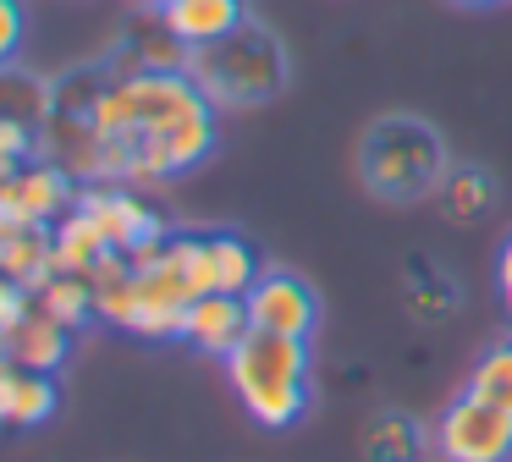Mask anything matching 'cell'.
I'll use <instances>...</instances> for the list:
<instances>
[{"label":"cell","instance_id":"ffe728a7","mask_svg":"<svg viewBox=\"0 0 512 462\" xmlns=\"http://www.w3.org/2000/svg\"><path fill=\"white\" fill-rule=\"evenodd\" d=\"M28 308H34V292H23V286L12 281V275H0V336L23 325Z\"/></svg>","mask_w":512,"mask_h":462},{"label":"cell","instance_id":"30bf717a","mask_svg":"<svg viewBox=\"0 0 512 462\" xmlns=\"http://www.w3.org/2000/svg\"><path fill=\"white\" fill-rule=\"evenodd\" d=\"M160 22L193 50V44H215L232 28H243L248 0H171V6L160 11Z\"/></svg>","mask_w":512,"mask_h":462},{"label":"cell","instance_id":"cb8c5ba5","mask_svg":"<svg viewBox=\"0 0 512 462\" xmlns=\"http://www.w3.org/2000/svg\"><path fill=\"white\" fill-rule=\"evenodd\" d=\"M0 352H6V336H0Z\"/></svg>","mask_w":512,"mask_h":462},{"label":"cell","instance_id":"4fadbf2b","mask_svg":"<svg viewBox=\"0 0 512 462\" xmlns=\"http://www.w3.org/2000/svg\"><path fill=\"white\" fill-rule=\"evenodd\" d=\"M435 204H441V215L457 220V226L485 220L490 209H496V182H490V171H479V165H452V171L441 176V187H435Z\"/></svg>","mask_w":512,"mask_h":462},{"label":"cell","instance_id":"3957f363","mask_svg":"<svg viewBox=\"0 0 512 462\" xmlns=\"http://www.w3.org/2000/svg\"><path fill=\"white\" fill-rule=\"evenodd\" d=\"M446 171L452 165H446L441 132L419 116H380L358 138V176L386 204H413V198L435 193Z\"/></svg>","mask_w":512,"mask_h":462},{"label":"cell","instance_id":"7c38bea8","mask_svg":"<svg viewBox=\"0 0 512 462\" xmlns=\"http://www.w3.org/2000/svg\"><path fill=\"white\" fill-rule=\"evenodd\" d=\"M155 264L177 281V292L188 297V303H199V297L215 292V253H210V237H199V231H171Z\"/></svg>","mask_w":512,"mask_h":462},{"label":"cell","instance_id":"277c9868","mask_svg":"<svg viewBox=\"0 0 512 462\" xmlns=\"http://www.w3.org/2000/svg\"><path fill=\"white\" fill-rule=\"evenodd\" d=\"M441 462H512V413L463 391L435 424Z\"/></svg>","mask_w":512,"mask_h":462},{"label":"cell","instance_id":"2e32d148","mask_svg":"<svg viewBox=\"0 0 512 462\" xmlns=\"http://www.w3.org/2000/svg\"><path fill=\"white\" fill-rule=\"evenodd\" d=\"M210 253H215V292H248L265 275L259 253L237 231H210Z\"/></svg>","mask_w":512,"mask_h":462},{"label":"cell","instance_id":"ac0fdd59","mask_svg":"<svg viewBox=\"0 0 512 462\" xmlns=\"http://www.w3.org/2000/svg\"><path fill=\"white\" fill-rule=\"evenodd\" d=\"M468 391L512 413V336L490 341V347L474 358V369H468Z\"/></svg>","mask_w":512,"mask_h":462},{"label":"cell","instance_id":"7a4b0ae2","mask_svg":"<svg viewBox=\"0 0 512 462\" xmlns=\"http://www.w3.org/2000/svg\"><path fill=\"white\" fill-rule=\"evenodd\" d=\"M182 72H188L193 83H199V94L221 110L265 105V99H276L281 83H287V50H281V39L265 22L248 17L243 28H232L226 39L193 44Z\"/></svg>","mask_w":512,"mask_h":462},{"label":"cell","instance_id":"603a6c76","mask_svg":"<svg viewBox=\"0 0 512 462\" xmlns=\"http://www.w3.org/2000/svg\"><path fill=\"white\" fill-rule=\"evenodd\" d=\"M457 6H496V0H457Z\"/></svg>","mask_w":512,"mask_h":462},{"label":"cell","instance_id":"ba28073f","mask_svg":"<svg viewBox=\"0 0 512 462\" xmlns=\"http://www.w3.org/2000/svg\"><path fill=\"white\" fill-rule=\"evenodd\" d=\"M254 319H248V297L243 292H210L188 308V341L210 358H232L248 341Z\"/></svg>","mask_w":512,"mask_h":462},{"label":"cell","instance_id":"7402d4cb","mask_svg":"<svg viewBox=\"0 0 512 462\" xmlns=\"http://www.w3.org/2000/svg\"><path fill=\"white\" fill-rule=\"evenodd\" d=\"M138 6H149V11H166V6H171V0H138Z\"/></svg>","mask_w":512,"mask_h":462},{"label":"cell","instance_id":"5b68a950","mask_svg":"<svg viewBox=\"0 0 512 462\" xmlns=\"http://www.w3.org/2000/svg\"><path fill=\"white\" fill-rule=\"evenodd\" d=\"M78 209L94 215V226L105 231V242L122 248V253H133L138 242L171 237L166 220L155 215V204H144L127 182H78Z\"/></svg>","mask_w":512,"mask_h":462},{"label":"cell","instance_id":"9a60e30c","mask_svg":"<svg viewBox=\"0 0 512 462\" xmlns=\"http://www.w3.org/2000/svg\"><path fill=\"white\" fill-rule=\"evenodd\" d=\"M419 457H424V435L402 413H380L364 429V462H419Z\"/></svg>","mask_w":512,"mask_h":462},{"label":"cell","instance_id":"8992f818","mask_svg":"<svg viewBox=\"0 0 512 462\" xmlns=\"http://www.w3.org/2000/svg\"><path fill=\"white\" fill-rule=\"evenodd\" d=\"M72 204H78V176L56 160H28L0 187V215L23 220V226H56Z\"/></svg>","mask_w":512,"mask_h":462},{"label":"cell","instance_id":"d6986e66","mask_svg":"<svg viewBox=\"0 0 512 462\" xmlns=\"http://www.w3.org/2000/svg\"><path fill=\"white\" fill-rule=\"evenodd\" d=\"M23 50V0H0V66H12Z\"/></svg>","mask_w":512,"mask_h":462},{"label":"cell","instance_id":"52a82bcc","mask_svg":"<svg viewBox=\"0 0 512 462\" xmlns=\"http://www.w3.org/2000/svg\"><path fill=\"white\" fill-rule=\"evenodd\" d=\"M248 319L254 330H276V336H314L320 325V297L303 275L292 270H265L254 286H248Z\"/></svg>","mask_w":512,"mask_h":462},{"label":"cell","instance_id":"e0dca14e","mask_svg":"<svg viewBox=\"0 0 512 462\" xmlns=\"http://www.w3.org/2000/svg\"><path fill=\"white\" fill-rule=\"evenodd\" d=\"M34 303L45 308L50 319L83 330L94 319V286H89V275H50V286L34 297Z\"/></svg>","mask_w":512,"mask_h":462},{"label":"cell","instance_id":"44dd1931","mask_svg":"<svg viewBox=\"0 0 512 462\" xmlns=\"http://www.w3.org/2000/svg\"><path fill=\"white\" fill-rule=\"evenodd\" d=\"M496 297H501V314L512 319V231H507V242H501V253H496Z\"/></svg>","mask_w":512,"mask_h":462},{"label":"cell","instance_id":"d4e9b609","mask_svg":"<svg viewBox=\"0 0 512 462\" xmlns=\"http://www.w3.org/2000/svg\"><path fill=\"white\" fill-rule=\"evenodd\" d=\"M0 187H6V171H0Z\"/></svg>","mask_w":512,"mask_h":462},{"label":"cell","instance_id":"8fae6325","mask_svg":"<svg viewBox=\"0 0 512 462\" xmlns=\"http://www.w3.org/2000/svg\"><path fill=\"white\" fill-rule=\"evenodd\" d=\"M105 253H111L105 231L94 226V215H83L78 204L50 226V270H56V275H89Z\"/></svg>","mask_w":512,"mask_h":462},{"label":"cell","instance_id":"9c48e42d","mask_svg":"<svg viewBox=\"0 0 512 462\" xmlns=\"http://www.w3.org/2000/svg\"><path fill=\"white\" fill-rule=\"evenodd\" d=\"M6 358L23 363V369H39V374H56L61 363L72 358V325H61V319H50L45 308H28L23 325L6 330Z\"/></svg>","mask_w":512,"mask_h":462},{"label":"cell","instance_id":"5bb4252c","mask_svg":"<svg viewBox=\"0 0 512 462\" xmlns=\"http://www.w3.org/2000/svg\"><path fill=\"white\" fill-rule=\"evenodd\" d=\"M457 303H463V292H457L452 275H441L430 259H408V308L413 314L435 325V319H446Z\"/></svg>","mask_w":512,"mask_h":462},{"label":"cell","instance_id":"6da1fadb","mask_svg":"<svg viewBox=\"0 0 512 462\" xmlns=\"http://www.w3.org/2000/svg\"><path fill=\"white\" fill-rule=\"evenodd\" d=\"M237 402L265 429H292L314 402V358L309 336H276V330H248V341L226 358Z\"/></svg>","mask_w":512,"mask_h":462}]
</instances>
